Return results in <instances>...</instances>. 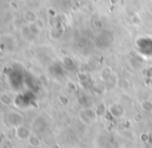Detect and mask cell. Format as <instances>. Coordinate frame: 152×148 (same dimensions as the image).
Returning <instances> with one entry per match:
<instances>
[{
	"label": "cell",
	"mask_w": 152,
	"mask_h": 148,
	"mask_svg": "<svg viewBox=\"0 0 152 148\" xmlns=\"http://www.w3.org/2000/svg\"><path fill=\"white\" fill-rule=\"evenodd\" d=\"M5 122L10 127H18V126L24 124V116L18 111H8L4 116Z\"/></svg>",
	"instance_id": "cell-1"
},
{
	"label": "cell",
	"mask_w": 152,
	"mask_h": 148,
	"mask_svg": "<svg viewBox=\"0 0 152 148\" xmlns=\"http://www.w3.org/2000/svg\"><path fill=\"white\" fill-rule=\"evenodd\" d=\"M31 135V128L25 124H22V125L15 128V136L20 141H27Z\"/></svg>",
	"instance_id": "cell-2"
},
{
	"label": "cell",
	"mask_w": 152,
	"mask_h": 148,
	"mask_svg": "<svg viewBox=\"0 0 152 148\" xmlns=\"http://www.w3.org/2000/svg\"><path fill=\"white\" fill-rule=\"evenodd\" d=\"M23 19L27 24H33L37 23V14L33 10H26L23 12Z\"/></svg>",
	"instance_id": "cell-3"
},
{
	"label": "cell",
	"mask_w": 152,
	"mask_h": 148,
	"mask_svg": "<svg viewBox=\"0 0 152 148\" xmlns=\"http://www.w3.org/2000/svg\"><path fill=\"white\" fill-rule=\"evenodd\" d=\"M32 126L35 128L36 130H42L47 126V122L42 117H36L32 122Z\"/></svg>",
	"instance_id": "cell-4"
},
{
	"label": "cell",
	"mask_w": 152,
	"mask_h": 148,
	"mask_svg": "<svg viewBox=\"0 0 152 148\" xmlns=\"http://www.w3.org/2000/svg\"><path fill=\"white\" fill-rule=\"evenodd\" d=\"M0 103H1L3 106H10L12 104V97L7 93H1L0 94Z\"/></svg>",
	"instance_id": "cell-5"
},
{
	"label": "cell",
	"mask_w": 152,
	"mask_h": 148,
	"mask_svg": "<svg viewBox=\"0 0 152 148\" xmlns=\"http://www.w3.org/2000/svg\"><path fill=\"white\" fill-rule=\"evenodd\" d=\"M22 35H23V37H24V38H26V40H34V38L36 37V36L34 35L33 33H32V31H31L30 27H29V25H27V26H25L24 28H23Z\"/></svg>",
	"instance_id": "cell-6"
},
{
	"label": "cell",
	"mask_w": 152,
	"mask_h": 148,
	"mask_svg": "<svg viewBox=\"0 0 152 148\" xmlns=\"http://www.w3.org/2000/svg\"><path fill=\"white\" fill-rule=\"evenodd\" d=\"M27 142H28V144L32 147H39L40 144H42L40 139L38 138L37 136H35V135H31L28 140H27Z\"/></svg>",
	"instance_id": "cell-7"
},
{
	"label": "cell",
	"mask_w": 152,
	"mask_h": 148,
	"mask_svg": "<svg viewBox=\"0 0 152 148\" xmlns=\"http://www.w3.org/2000/svg\"><path fill=\"white\" fill-rule=\"evenodd\" d=\"M18 1H23V0H18Z\"/></svg>",
	"instance_id": "cell-8"
}]
</instances>
